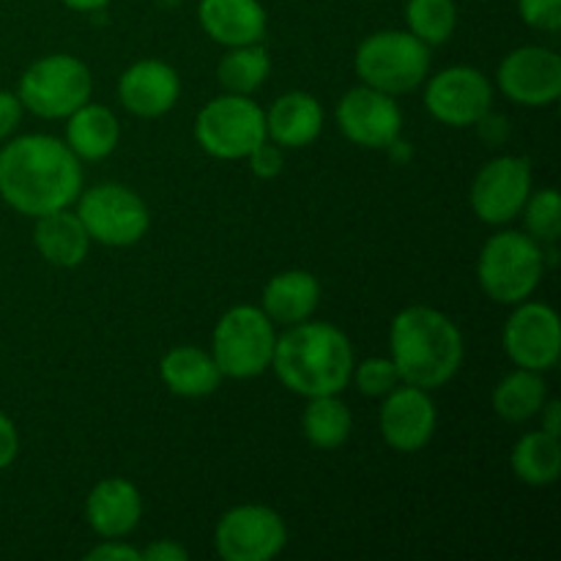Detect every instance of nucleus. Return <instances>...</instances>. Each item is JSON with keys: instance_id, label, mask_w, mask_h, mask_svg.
<instances>
[{"instance_id": "f257e3e1", "label": "nucleus", "mask_w": 561, "mask_h": 561, "mask_svg": "<svg viewBox=\"0 0 561 561\" xmlns=\"http://www.w3.org/2000/svg\"><path fill=\"white\" fill-rule=\"evenodd\" d=\"M53 135L9 137L0 146V197L22 217L71 208L82 192V168Z\"/></svg>"}, {"instance_id": "f03ea898", "label": "nucleus", "mask_w": 561, "mask_h": 561, "mask_svg": "<svg viewBox=\"0 0 561 561\" xmlns=\"http://www.w3.org/2000/svg\"><path fill=\"white\" fill-rule=\"evenodd\" d=\"M354 345L348 334L327 321H301L277 334L272 367L279 383L299 398L340 394L351 383Z\"/></svg>"}, {"instance_id": "7ed1b4c3", "label": "nucleus", "mask_w": 561, "mask_h": 561, "mask_svg": "<svg viewBox=\"0 0 561 561\" xmlns=\"http://www.w3.org/2000/svg\"><path fill=\"white\" fill-rule=\"evenodd\" d=\"M466 345L458 323L427 305L403 307L389 323V359L403 383L442 389L458 376Z\"/></svg>"}, {"instance_id": "20e7f679", "label": "nucleus", "mask_w": 561, "mask_h": 561, "mask_svg": "<svg viewBox=\"0 0 561 561\" xmlns=\"http://www.w3.org/2000/svg\"><path fill=\"white\" fill-rule=\"evenodd\" d=\"M546 268L548 263L540 241L518 230L493 233L477 257V279L482 294L507 307L531 299L546 277Z\"/></svg>"}, {"instance_id": "39448f33", "label": "nucleus", "mask_w": 561, "mask_h": 561, "mask_svg": "<svg viewBox=\"0 0 561 561\" xmlns=\"http://www.w3.org/2000/svg\"><path fill=\"white\" fill-rule=\"evenodd\" d=\"M354 71L362 85L403 96L431 75V47L409 31H376L356 47Z\"/></svg>"}, {"instance_id": "423d86ee", "label": "nucleus", "mask_w": 561, "mask_h": 561, "mask_svg": "<svg viewBox=\"0 0 561 561\" xmlns=\"http://www.w3.org/2000/svg\"><path fill=\"white\" fill-rule=\"evenodd\" d=\"M91 69L69 53H53L33 60L16 82L22 107L44 121H66L75 110L91 102Z\"/></svg>"}, {"instance_id": "0eeeda50", "label": "nucleus", "mask_w": 561, "mask_h": 561, "mask_svg": "<svg viewBox=\"0 0 561 561\" xmlns=\"http://www.w3.org/2000/svg\"><path fill=\"white\" fill-rule=\"evenodd\" d=\"M277 327L255 305H236L222 312L211 332V356L225 378L247 381L272 367Z\"/></svg>"}, {"instance_id": "6e6552de", "label": "nucleus", "mask_w": 561, "mask_h": 561, "mask_svg": "<svg viewBox=\"0 0 561 561\" xmlns=\"http://www.w3.org/2000/svg\"><path fill=\"white\" fill-rule=\"evenodd\" d=\"M195 140L208 157L239 162L266 140V115L252 96L222 93L197 110Z\"/></svg>"}, {"instance_id": "1a4fd4ad", "label": "nucleus", "mask_w": 561, "mask_h": 561, "mask_svg": "<svg viewBox=\"0 0 561 561\" xmlns=\"http://www.w3.org/2000/svg\"><path fill=\"white\" fill-rule=\"evenodd\" d=\"M75 203L82 228L102 247H131L151 228L148 203L135 190L115 181L82 190Z\"/></svg>"}, {"instance_id": "9d476101", "label": "nucleus", "mask_w": 561, "mask_h": 561, "mask_svg": "<svg viewBox=\"0 0 561 561\" xmlns=\"http://www.w3.org/2000/svg\"><path fill=\"white\" fill-rule=\"evenodd\" d=\"M214 546L225 561H272L288 546V526L266 504H239L217 520Z\"/></svg>"}, {"instance_id": "9b49d317", "label": "nucleus", "mask_w": 561, "mask_h": 561, "mask_svg": "<svg viewBox=\"0 0 561 561\" xmlns=\"http://www.w3.org/2000/svg\"><path fill=\"white\" fill-rule=\"evenodd\" d=\"M531 164L524 157H496L477 170L469 190V206L485 225H507L520 217L531 195Z\"/></svg>"}, {"instance_id": "f8f14e48", "label": "nucleus", "mask_w": 561, "mask_h": 561, "mask_svg": "<svg viewBox=\"0 0 561 561\" xmlns=\"http://www.w3.org/2000/svg\"><path fill=\"white\" fill-rule=\"evenodd\" d=\"M493 104V82L474 66H449L425 85V110L444 126H477Z\"/></svg>"}, {"instance_id": "ddd939ff", "label": "nucleus", "mask_w": 561, "mask_h": 561, "mask_svg": "<svg viewBox=\"0 0 561 561\" xmlns=\"http://www.w3.org/2000/svg\"><path fill=\"white\" fill-rule=\"evenodd\" d=\"M345 140L367 151H387L403 131V110L394 96L370 85H356L334 107Z\"/></svg>"}, {"instance_id": "4468645a", "label": "nucleus", "mask_w": 561, "mask_h": 561, "mask_svg": "<svg viewBox=\"0 0 561 561\" xmlns=\"http://www.w3.org/2000/svg\"><path fill=\"white\" fill-rule=\"evenodd\" d=\"M504 354L515 367L548 373L559 365L561 323L553 307L542 301H520L504 323Z\"/></svg>"}, {"instance_id": "2eb2a0df", "label": "nucleus", "mask_w": 561, "mask_h": 561, "mask_svg": "<svg viewBox=\"0 0 561 561\" xmlns=\"http://www.w3.org/2000/svg\"><path fill=\"white\" fill-rule=\"evenodd\" d=\"M496 85L520 107H551L561 96L559 53L537 44L513 49L499 64Z\"/></svg>"}, {"instance_id": "dca6fc26", "label": "nucleus", "mask_w": 561, "mask_h": 561, "mask_svg": "<svg viewBox=\"0 0 561 561\" xmlns=\"http://www.w3.org/2000/svg\"><path fill=\"white\" fill-rule=\"evenodd\" d=\"M438 411L431 392L414 383H398L378 409V431L394 453H420L436 436Z\"/></svg>"}, {"instance_id": "f3484780", "label": "nucleus", "mask_w": 561, "mask_h": 561, "mask_svg": "<svg viewBox=\"0 0 561 561\" xmlns=\"http://www.w3.org/2000/svg\"><path fill=\"white\" fill-rule=\"evenodd\" d=\"M118 102L135 118H162L179 104L181 77L159 58H142L118 77Z\"/></svg>"}, {"instance_id": "a211bd4d", "label": "nucleus", "mask_w": 561, "mask_h": 561, "mask_svg": "<svg viewBox=\"0 0 561 561\" xmlns=\"http://www.w3.org/2000/svg\"><path fill=\"white\" fill-rule=\"evenodd\" d=\"M85 518L93 535L102 540H124L140 526L142 496L135 482L107 477L96 482L85 499Z\"/></svg>"}, {"instance_id": "6ab92c4d", "label": "nucleus", "mask_w": 561, "mask_h": 561, "mask_svg": "<svg viewBox=\"0 0 561 561\" xmlns=\"http://www.w3.org/2000/svg\"><path fill=\"white\" fill-rule=\"evenodd\" d=\"M197 22L222 47L263 42L268 14L261 0H197Z\"/></svg>"}, {"instance_id": "aec40b11", "label": "nucleus", "mask_w": 561, "mask_h": 561, "mask_svg": "<svg viewBox=\"0 0 561 561\" xmlns=\"http://www.w3.org/2000/svg\"><path fill=\"white\" fill-rule=\"evenodd\" d=\"M263 115H266V140L283 151L312 146L323 131L321 102L307 91L283 93L272 107L263 110Z\"/></svg>"}, {"instance_id": "412c9836", "label": "nucleus", "mask_w": 561, "mask_h": 561, "mask_svg": "<svg viewBox=\"0 0 561 561\" xmlns=\"http://www.w3.org/2000/svg\"><path fill=\"white\" fill-rule=\"evenodd\" d=\"M321 305V283L312 272L288 268L279 272L263 285L261 310L266 312L274 327H296L310 321Z\"/></svg>"}, {"instance_id": "4be33fe9", "label": "nucleus", "mask_w": 561, "mask_h": 561, "mask_svg": "<svg viewBox=\"0 0 561 561\" xmlns=\"http://www.w3.org/2000/svg\"><path fill=\"white\" fill-rule=\"evenodd\" d=\"M159 378L168 392L197 400L217 392L225 376L214 362L211 351H203L197 345H175L159 359Z\"/></svg>"}, {"instance_id": "5701e85b", "label": "nucleus", "mask_w": 561, "mask_h": 561, "mask_svg": "<svg viewBox=\"0 0 561 561\" xmlns=\"http://www.w3.org/2000/svg\"><path fill=\"white\" fill-rule=\"evenodd\" d=\"M33 247L38 255L58 268H75L80 266L91 250V236L82 228L77 211L60 208V211L44 214L36 217V228H33Z\"/></svg>"}, {"instance_id": "b1692460", "label": "nucleus", "mask_w": 561, "mask_h": 561, "mask_svg": "<svg viewBox=\"0 0 561 561\" xmlns=\"http://www.w3.org/2000/svg\"><path fill=\"white\" fill-rule=\"evenodd\" d=\"M66 146L80 162H102L118 148L121 121L104 104L85 102L66 118Z\"/></svg>"}, {"instance_id": "393cba45", "label": "nucleus", "mask_w": 561, "mask_h": 561, "mask_svg": "<svg viewBox=\"0 0 561 561\" xmlns=\"http://www.w3.org/2000/svg\"><path fill=\"white\" fill-rule=\"evenodd\" d=\"M493 411L502 416L504 422L513 425H524V422L535 420L540 409L548 400V383L542 373L526 370V367H515L513 373L502 378L493 389Z\"/></svg>"}, {"instance_id": "a878e982", "label": "nucleus", "mask_w": 561, "mask_h": 561, "mask_svg": "<svg viewBox=\"0 0 561 561\" xmlns=\"http://www.w3.org/2000/svg\"><path fill=\"white\" fill-rule=\"evenodd\" d=\"M510 469L531 488L553 485L561 474V442L546 431H531L515 442Z\"/></svg>"}, {"instance_id": "bb28decb", "label": "nucleus", "mask_w": 561, "mask_h": 561, "mask_svg": "<svg viewBox=\"0 0 561 561\" xmlns=\"http://www.w3.org/2000/svg\"><path fill=\"white\" fill-rule=\"evenodd\" d=\"M301 433L316 449H340L354 433V414L348 405L340 400V394H321V398H307L301 411Z\"/></svg>"}, {"instance_id": "cd10ccee", "label": "nucleus", "mask_w": 561, "mask_h": 561, "mask_svg": "<svg viewBox=\"0 0 561 561\" xmlns=\"http://www.w3.org/2000/svg\"><path fill=\"white\" fill-rule=\"evenodd\" d=\"M268 75H272V55L261 42L228 47L217 64V80L225 93L252 96L257 88L266 85Z\"/></svg>"}, {"instance_id": "c85d7f7f", "label": "nucleus", "mask_w": 561, "mask_h": 561, "mask_svg": "<svg viewBox=\"0 0 561 561\" xmlns=\"http://www.w3.org/2000/svg\"><path fill=\"white\" fill-rule=\"evenodd\" d=\"M405 25L427 47H442L458 27V3L455 0H409Z\"/></svg>"}, {"instance_id": "c756f323", "label": "nucleus", "mask_w": 561, "mask_h": 561, "mask_svg": "<svg viewBox=\"0 0 561 561\" xmlns=\"http://www.w3.org/2000/svg\"><path fill=\"white\" fill-rule=\"evenodd\" d=\"M526 225V233L540 244H557L561 236V197L553 186L546 190H531L524 211H520Z\"/></svg>"}, {"instance_id": "7c9ffc66", "label": "nucleus", "mask_w": 561, "mask_h": 561, "mask_svg": "<svg viewBox=\"0 0 561 561\" xmlns=\"http://www.w3.org/2000/svg\"><path fill=\"white\" fill-rule=\"evenodd\" d=\"M351 381H354V387L365 398H383L398 383H403V378H400L398 367H394V362L389 356H367V359L354 362Z\"/></svg>"}, {"instance_id": "2f4dec72", "label": "nucleus", "mask_w": 561, "mask_h": 561, "mask_svg": "<svg viewBox=\"0 0 561 561\" xmlns=\"http://www.w3.org/2000/svg\"><path fill=\"white\" fill-rule=\"evenodd\" d=\"M520 20L542 33H559L561 0H518Z\"/></svg>"}, {"instance_id": "473e14b6", "label": "nucleus", "mask_w": 561, "mask_h": 561, "mask_svg": "<svg viewBox=\"0 0 561 561\" xmlns=\"http://www.w3.org/2000/svg\"><path fill=\"white\" fill-rule=\"evenodd\" d=\"M247 162H250L252 175H257V179H277V175L283 173L285 153L283 148L274 146L272 140H263L261 146L247 157Z\"/></svg>"}, {"instance_id": "72a5a7b5", "label": "nucleus", "mask_w": 561, "mask_h": 561, "mask_svg": "<svg viewBox=\"0 0 561 561\" xmlns=\"http://www.w3.org/2000/svg\"><path fill=\"white\" fill-rule=\"evenodd\" d=\"M85 561H142V553L124 540H104L85 553Z\"/></svg>"}, {"instance_id": "f704fd0d", "label": "nucleus", "mask_w": 561, "mask_h": 561, "mask_svg": "<svg viewBox=\"0 0 561 561\" xmlns=\"http://www.w3.org/2000/svg\"><path fill=\"white\" fill-rule=\"evenodd\" d=\"M22 113H25V107H22L20 96L11 91H0V142L14 137V131L22 124Z\"/></svg>"}, {"instance_id": "c9c22d12", "label": "nucleus", "mask_w": 561, "mask_h": 561, "mask_svg": "<svg viewBox=\"0 0 561 561\" xmlns=\"http://www.w3.org/2000/svg\"><path fill=\"white\" fill-rule=\"evenodd\" d=\"M16 455H20V433H16L14 420L0 411V471L9 469Z\"/></svg>"}, {"instance_id": "e433bc0d", "label": "nucleus", "mask_w": 561, "mask_h": 561, "mask_svg": "<svg viewBox=\"0 0 561 561\" xmlns=\"http://www.w3.org/2000/svg\"><path fill=\"white\" fill-rule=\"evenodd\" d=\"M142 561H186L190 551L175 540H157L148 548H142Z\"/></svg>"}, {"instance_id": "4c0bfd02", "label": "nucleus", "mask_w": 561, "mask_h": 561, "mask_svg": "<svg viewBox=\"0 0 561 561\" xmlns=\"http://www.w3.org/2000/svg\"><path fill=\"white\" fill-rule=\"evenodd\" d=\"M540 431L551 433V436H561V403L559 400H546V405L540 409Z\"/></svg>"}, {"instance_id": "58836bf2", "label": "nucleus", "mask_w": 561, "mask_h": 561, "mask_svg": "<svg viewBox=\"0 0 561 561\" xmlns=\"http://www.w3.org/2000/svg\"><path fill=\"white\" fill-rule=\"evenodd\" d=\"M60 3L71 11H80V14H96V11L107 9L110 0H60Z\"/></svg>"}]
</instances>
